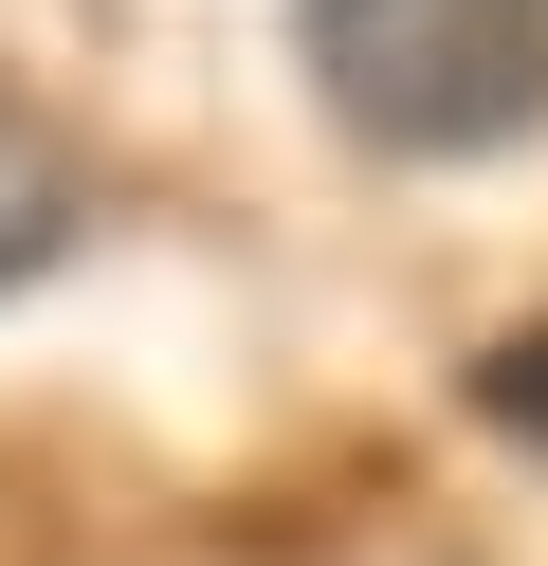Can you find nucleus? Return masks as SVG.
I'll list each match as a JSON object with an SVG mask.
<instances>
[{
    "label": "nucleus",
    "instance_id": "obj_1",
    "mask_svg": "<svg viewBox=\"0 0 548 566\" xmlns=\"http://www.w3.org/2000/svg\"><path fill=\"white\" fill-rule=\"evenodd\" d=\"M292 55L365 165H511L548 128V0H292Z\"/></svg>",
    "mask_w": 548,
    "mask_h": 566
},
{
    "label": "nucleus",
    "instance_id": "obj_2",
    "mask_svg": "<svg viewBox=\"0 0 548 566\" xmlns=\"http://www.w3.org/2000/svg\"><path fill=\"white\" fill-rule=\"evenodd\" d=\"M55 256H73V147L0 92V293H19V274H55Z\"/></svg>",
    "mask_w": 548,
    "mask_h": 566
},
{
    "label": "nucleus",
    "instance_id": "obj_3",
    "mask_svg": "<svg viewBox=\"0 0 548 566\" xmlns=\"http://www.w3.org/2000/svg\"><path fill=\"white\" fill-rule=\"evenodd\" d=\"M457 402L494 420L511 457H548V311H530V329H511V347H475V384H457Z\"/></svg>",
    "mask_w": 548,
    "mask_h": 566
}]
</instances>
